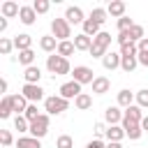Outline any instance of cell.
Segmentation results:
<instances>
[{
  "instance_id": "cell-1",
  "label": "cell",
  "mask_w": 148,
  "mask_h": 148,
  "mask_svg": "<svg viewBox=\"0 0 148 148\" xmlns=\"http://www.w3.org/2000/svg\"><path fill=\"white\" fill-rule=\"evenodd\" d=\"M46 69H49L53 76H62V74H69V72H72L69 60L62 58V56H58V53H53V56L46 58Z\"/></svg>"
},
{
  "instance_id": "cell-2",
  "label": "cell",
  "mask_w": 148,
  "mask_h": 148,
  "mask_svg": "<svg viewBox=\"0 0 148 148\" xmlns=\"http://www.w3.org/2000/svg\"><path fill=\"white\" fill-rule=\"evenodd\" d=\"M67 109H69V99H65V97H60V95H51V97L44 99V111H46L49 116H60V113L67 111Z\"/></svg>"
},
{
  "instance_id": "cell-3",
  "label": "cell",
  "mask_w": 148,
  "mask_h": 148,
  "mask_svg": "<svg viewBox=\"0 0 148 148\" xmlns=\"http://www.w3.org/2000/svg\"><path fill=\"white\" fill-rule=\"evenodd\" d=\"M51 35L58 42H67V37H72V25L67 23V18H53L51 21Z\"/></svg>"
},
{
  "instance_id": "cell-4",
  "label": "cell",
  "mask_w": 148,
  "mask_h": 148,
  "mask_svg": "<svg viewBox=\"0 0 148 148\" xmlns=\"http://www.w3.org/2000/svg\"><path fill=\"white\" fill-rule=\"evenodd\" d=\"M49 123H51V116H49V113H42L37 120L30 123V136H35V139H44V136L49 134Z\"/></svg>"
},
{
  "instance_id": "cell-5",
  "label": "cell",
  "mask_w": 148,
  "mask_h": 148,
  "mask_svg": "<svg viewBox=\"0 0 148 148\" xmlns=\"http://www.w3.org/2000/svg\"><path fill=\"white\" fill-rule=\"evenodd\" d=\"M21 95H23V97H25L30 104H37V102L46 99V97H44V88H42L39 83H23Z\"/></svg>"
},
{
  "instance_id": "cell-6",
  "label": "cell",
  "mask_w": 148,
  "mask_h": 148,
  "mask_svg": "<svg viewBox=\"0 0 148 148\" xmlns=\"http://www.w3.org/2000/svg\"><path fill=\"white\" fill-rule=\"evenodd\" d=\"M95 72L90 69V67H86V65H76L74 69H72V81H76V83H92L95 81V76H92Z\"/></svg>"
},
{
  "instance_id": "cell-7",
  "label": "cell",
  "mask_w": 148,
  "mask_h": 148,
  "mask_svg": "<svg viewBox=\"0 0 148 148\" xmlns=\"http://www.w3.org/2000/svg\"><path fill=\"white\" fill-rule=\"evenodd\" d=\"M58 95L65 97V99H76V97L81 95V83H76V81H67V83L60 86V92H58Z\"/></svg>"
},
{
  "instance_id": "cell-8",
  "label": "cell",
  "mask_w": 148,
  "mask_h": 148,
  "mask_svg": "<svg viewBox=\"0 0 148 148\" xmlns=\"http://www.w3.org/2000/svg\"><path fill=\"white\" fill-rule=\"evenodd\" d=\"M123 118H125V111H120V106H106V111H104V120H106L109 125H120Z\"/></svg>"
},
{
  "instance_id": "cell-9",
  "label": "cell",
  "mask_w": 148,
  "mask_h": 148,
  "mask_svg": "<svg viewBox=\"0 0 148 148\" xmlns=\"http://www.w3.org/2000/svg\"><path fill=\"white\" fill-rule=\"evenodd\" d=\"M123 125V130H125V134L132 139V141H136V139H141V134H143V130H141V123H130V120H123L120 123Z\"/></svg>"
},
{
  "instance_id": "cell-10",
  "label": "cell",
  "mask_w": 148,
  "mask_h": 148,
  "mask_svg": "<svg viewBox=\"0 0 148 148\" xmlns=\"http://www.w3.org/2000/svg\"><path fill=\"white\" fill-rule=\"evenodd\" d=\"M120 60H123V56H120V53H113V51H109V53L102 58V65H104V69L113 72V69H118V67H120Z\"/></svg>"
},
{
  "instance_id": "cell-11",
  "label": "cell",
  "mask_w": 148,
  "mask_h": 148,
  "mask_svg": "<svg viewBox=\"0 0 148 148\" xmlns=\"http://www.w3.org/2000/svg\"><path fill=\"white\" fill-rule=\"evenodd\" d=\"M35 18H37V12L32 9V5H23V7H21V14H18V21H21L23 25H32Z\"/></svg>"
},
{
  "instance_id": "cell-12",
  "label": "cell",
  "mask_w": 148,
  "mask_h": 148,
  "mask_svg": "<svg viewBox=\"0 0 148 148\" xmlns=\"http://www.w3.org/2000/svg\"><path fill=\"white\" fill-rule=\"evenodd\" d=\"M0 12H2V16H5V18H14V16H18V14H21V7H18L14 0H5V2H2V7H0Z\"/></svg>"
},
{
  "instance_id": "cell-13",
  "label": "cell",
  "mask_w": 148,
  "mask_h": 148,
  "mask_svg": "<svg viewBox=\"0 0 148 148\" xmlns=\"http://www.w3.org/2000/svg\"><path fill=\"white\" fill-rule=\"evenodd\" d=\"M65 18H67V23L72 25V23H81L83 25V12H81V7H67L65 9Z\"/></svg>"
},
{
  "instance_id": "cell-14",
  "label": "cell",
  "mask_w": 148,
  "mask_h": 148,
  "mask_svg": "<svg viewBox=\"0 0 148 148\" xmlns=\"http://www.w3.org/2000/svg\"><path fill=\"white\" fill-rule=\"evenodd\" d=\"M109 88H111V81L106 76H95V81H92V92L95 95H106Z\"/></svg>"
},
{
  "instance_id": "cell-15",
  "label": "cell",
  "mask_w": 148,
  "mask_h": 148,
  "mask_svg": "<svg viewBox=\"0 0 148 148\" xmlns=\"http://www.w3.org/2000/svg\"><path fill=\"white\" fill-rule=\"evenodd\" d=\"M14 49H16V51H28V49H32V37L25 35V32L16 35V37H14Z\"/></svg>"
},
{
  "instance_id": "cell-16",
  "label": "cell",
  "mask_w": 148,
  "mask_h": 148,
  "mask_svg": "<svg viewBox=\"0 0 148 148\" xmlns=\"http://www.w3.org/2000/svg\"><path fill=\"white\" fill-rule=\"evenodd\" d=\"M58 39L53 37V35H44L42 39H39V49L42 51H46V53H53V51H58Z\"/></svg>"
},
{
  "instance_id": "cell-17",
  "label": "cell",
  "mask_w": 148,
  "mask_h": 148,
  "mask_svg": "<svg viewBox=\"0 0 148 148\" xmlns=\"http://www.w3.org/2000/svg\"><path fill=\"white\" fill-rule=\"evenodd\" d=\"M9 97H12V106H14V111H16V116H23L30 102H28V99H25V97H23L21 92H18V95H9Z\"/></svg>"
},
{
  "instance_id": "cell-18",
  "label": "cell",
  "mask_w": 148,
  "mask_h": 148,
  "mask_svg": "<svg viewBox=\"0 0 148 148\" xmlns=\"http://www.w3.org/2000/svg\"><path fill=\"white\" fill-rule=\"evenodd\" d=\"M109 141H123L127 134H125V130H123V125H109V130H106V134H104Z\"/></svg>"
},
{
  "instance_id": "cell-19",
  "label": "cell",
  "mask_w": 148,
  "mask_h": 148,
  "mask_svg": "<svg viewBox=\"0 0 148 148\" xmlns=\"http://www.w3.org/2000/svg\"><path fill=\"white\" fill-rule=\"evenodd\" d=\"M123 120H130V123H141V120H143V111H141V106L132 104L130 109H125V118H123Z\"/></svg>"
},
{
  "instance_id": "cell-20",
  "label": "cell",
  "mask_w": 148,
  "mask_h": 148,
  "mask_svg": "<svg viewBox=\"0 0 148 148\" xmlns=\"http://www.w3.org/2000/svg\"><path fill=\"white\" fill-rule=\"evenodd\" d=\"M106 12H109V16L123 18V16H125V2H123V0H113V2H109Z\"/></svg>"
},
{
  "instance_id": "cell-21",
  "label": "cell",
  "mask_w": 148,
  "mask_h": 148,
  "mask_svg": "<svg viewBox=\"0 0 148 148\" xmlns=\"http://www.w3.org/2000/svg\"><path fill=\"white\" fill-rule=\"evenodd\" d=\"M74 46H76V51H90L92 49V37H88V35H76L74 37Z\"/></svg>"
},
{
  "instance_id": "cell-22",
  "label": "cell",
  "mask_w": 148,
  "mask_h": 148,
  "mask_svg": "<svg viewBox=\"0 0 148 148\" xmlns=\"http://www.w3.org/2000/svg\"><path fill=\"white\" fill-rule=\"evenodd\" d=\"M23 79H25V83H39V79H42V69H39L37 65H32V67H25V72H23Z\"/></svg>"
},
{
  "instance_id": "cell-23",
  "label": "cell",
  "mask_w": 148,
  "mask_h": 148,
  "mask_svg": "<svg viewBox=\"0 0 148 148\" xmlns=\"http://www.w3.org/2000/svg\"><path fill=\"white\" fill-rule=\"evenodd\" d=\"M81 28H83V35H88V37H92V39H95V37L102 32V30H99V23H95L92 18H86Z\"/></svg>"
},
{
  "instance_id": "cell-24",
  "label": "cell",
  "mask_w": 148,
  "mask_h": 148,
  "mask_svg": "<svg viewBox=\"0 0 148 148\" xmlns=\"http://www.w3.org/2000/svg\"><path fill=\"white\" fill-rule=\"evenodd\" d=\"M136 65H139L136 56H123V60H120V69H123L125 74H132V72L136 69Z\"/></svg>"
},
{
  "instance_id": "cell-25",
  "label": "cell",
  "mask_w": 148,
  "mask_h": 148,
  "mask_svg": "<svg viewBox=\"0 0 148 148\" xmlns=\"http://www.w3.org/2000/svg\"><path fill=\"white\" fill-rule=\"evenodd\" d=\"M134 97H136V95H134V92H130L127 88H125V90H120V92H118V106H120V109H130V106H132V102H134Z\"/></svg>"
},
{
  "instance_id": "cell-26",
  "label": "cell",
  "mask_w": 148,
  "mask_h": 148,
  "mask_svg": "<svg viewBox=\"0 0 148 148\" xmlns=\"http://www.w3.org/2000/svg\"><path fill=\"white\" fill-rule=\"evenodd\" d=\"M16 148H42V141L35 136H18Z\"/></svg>"
},
{
  "instance_id": "cell-27",
  "label": "cell",
  "mask_w": 148,
  "mask_h": 148,
  "mask_svg": "<svg viewBox=\"0 0 148 148\" xmlns=\"http://www.w3.org/2000/svg\"><path fill=\"white\" fill-rule=\"evenodd\" d=\"M23 67H32L35 65V51L32 49H28V51H18V58H16Z\"/></svg>"
},
{
  "instance_id": "cell-28",
  "label": "cell",
  "mask_w": 148,
  "mask_h": 148,
  "mask_svg": "<svg viewBox=\"0 0 148 148\" xmlns=\"http://www.w3.org/2000/svg\"><path fill=\"white\" fill-rule=\"evenodd\" d=\"M74 106H76L79 111H86V109H90V106H92V97H90L88 92H81V95L74 99Z\"/></svg>"
},
{
  "instance_id": "cell-29",
  "label": "cell",
  "mask_w": 148,
  "mask_h": 148,
  "mask_svg": "<svg viewBox=\"0 0 148 148\" xmlns=\"http://www.w3.org/2000/svg\"><path fill=\"white\" fill-rule=\"evenodd\" d=\"M12 111H14V106H12V97H9V95H5V97H2V102H0V118H2V120H7V118L12 116Z\"/></svg>"
},
{
  "instance_id": "cell-30",
  "label": "cell",
  "mask_w": 148,
  "mask_h": 148,
  "mask_svg": "<svg viewBox=\"0 0 148 148\" xmlns=\"http://www.w3.org/2000/svg\"><path fill=\"white\" fill-rule=\"evenodd\" d=\"M74 51H76L74 42H69V39H67V42H60V44H58V51H56V53H58V56H62V58H67V56H72Z\"/></svg>"
},
{
  "instance_id": "cell-31",
  "label": "cell",
  "mask_w": 148,
  "mask_h": 148,
  "mask_svg": "<svg viewBox=\"0 0 148 148\" xmlns=\"http://www.w3.org/2000/svg\"><path fill=\"white\" fill-rule=\"evenodd\" d=\"M106 16H109V12H106L104 7H95V9L90 12V16H88V18H92L95 23H99V25H102V23L106 21Z\"/></svg>"
},
{
  "instance_id": "cell-32",
  "label": "cell",
  "mask_w": 148,
  "mask_h": 148,
  "mask_svg": "<svg viewBox=\"0 0 148 148\" xmlns=\"http://www.w3.org/2000/svg\"><path fill=\"white\" fill-rule=\"evenodd\" d=\"M130 39H132L134 44H139V42L143 39V25H139V23H134V25L130 28Z\"/></svg>"
},
{
  "instance_id": "cell-33",
  "label": "cell",
  "mask_w": 148,
  "mask_h": 148,
  "mask_svg": "<svg viewBox=\"0 0 148 148\" xmlns=\"http://www.w3.org/2000/svg\"><path fill=\"white\" fill-rule=\"evenodd\" d=\"M92 44H97V46H102V49H109V46H111V35L102 30V32L92 39Z\"/></svg>"
},
{
  "instance_id": "cell-34",
  "label": "cell",
  "mask_w": 148,
  "mask_h": 148,
  "mask_svg": "<svg viewBox=\"0 0 148 148\" xmlns=\"http://www.w3.org/2000/svg\"><path fill=\"white\" fill-rule=\"evenodd\" d=\"M118 53H120V56H139V46H136L134 42H130V44H123Z\"/></svg>"
},
{
  "instance_id": "cell-35",
  "label": "cell",
  "mask_w": 148,
  "mask_h": 148,
  "mask_svg": "<svg viewBox=\"0 0 148 148\" xmlns=\"http://www.w3.org/2000/svg\"><path fill=\"white\" fill-rule=\"evenodd\" d=\"M14 130H18V132H30V123L25 120V116H16V118H14Z\"/></svg>"
},
{
  "instance_id": "cell-36",
  "label": "cell",
  "mask_w": 148,
  "mask_h": 148,
  "mask_svg": "<svg viewBox=\"0 0 148 148\" xmlns=\"http://www.w3.org/2000/svg\"><path fill=\"white\" fill-rule=\"evenodd\" d=\"M56 148H74V139L69 134H60L56 141Z\"/></svg>"
},
{
  "instance_id": "cell-37",
  "label": "cell",
  "mask_w": 148,
  "mask_h": 148,
  "mask_svg": "<svg viewBox=\"0 0 148 148\" xmlns=\"http://www.w3.org/2000/svg\"><path fill=\"white\" fill-rule=\"evenodd\" d=\"M32 9H35L37 14H46V12L51 9V2H49V0H35V2H32Z\"/></svg>"
},
{
  "instance_id": "cell-38",
  "label": "cell",
  "mask_w": 148,
  "mask_h": 148,
  "mask_svg": "<svg viewBox=\"0 0 148 148\" xmlns=\"http://www.w3.org/2000/svg\"><path fill=\"white\" fill-rule=\"evenodd\" d=\"M14 49V39H7V37H0V53L2 56H9Z\"/></svg>"
},
{
  "instance_id": "cell-39",
  "label": "cell",
  "mask_w": 148,
  "mask_h": 148,
  "mask_svg": "<svg viewBox=\"0 0 148 148\" xmlns=\"http://www.w3.org/2000/svg\"><path fill=\"white\" fill-rule=\"evenodd\" d=\"M23 116H25V120H28V123H32V120H37L42 113L37 111V104H28V109H25V113H23Z\"/></svg>"
},
{
  "instance_id": "cell-40",
  "label": "cell",
  "mask_w": 148,
  "mask_h": 148,
  "mask_svg": "<svg viewBox=\"0 0 148 148\" xmlns=\"http://www.w3.org/2000/svg\"><path fill=\"white\" fill-rule=\"evenodd\" d=\"M136 106H141V109L148 106V88H143V90L136 92Z\"/></svg>"
},
{
  "instance_id": "cell-41",
  "label": "cell",
  "mask_w": 148,
  "mask_h": 148,
  "mask_svg": "<svg viewBox=\"0 0 148 148\" xmlns=\"http://www.w3.org/2000/svg\"><path fill=\"white\" fill-rule=\"evenodd\" d=\"M0 143H2L5 148L14 143V136H12V132H9V130H0Z\"/></svg>"
},
{
  "instance_id": "cell-42",
  "label": "cell",
  "mask_w": 148,
  "mask_h": 148,
  "mask_svg": "<svg viewBox=\"0 0 148 148\" xmlns=\"http://www.w3.org/2000/svg\"><path fill=\"white\" fill-rule=\"evenodd\" d=\"M134 25V21L130 18V16H123V18H118V32H123V30H130Z\"/></svg>"
},
{
  "instance_id": "cell-43",
  "label": "cell",
  "mask_w": 148,
  "mask_h": 148,
  "mask_svg": "<svg viewBox=\"0 0 148 148\" xmlns=\"http://www.w3.org/2000/svg\"><path fill=\"white\" fill-rule=\"evenodd\" d=\"M86 148H106V143H104L102 139H92V141H88Z\"/></svg>"
},
{
  "instance_id": "cell-44",
  "label": "cell",
  "mask_w": 148,
  "mask_h": 148,
  "mask_svg": "<svg viewBox=\"0 0 148 148\" xmlns=\"http://www.w3.org/2000/svg\"><path fill=\"white\" fill-rule=\"evenodd\" d=\"M106 130H109V127H106L104 123H97V125H95V134H97V136H104Z\"/></svg>"
},
{
  "instance_id": "cell-45",
  "label": "cell",
  "mask_w": 148,
  "mask_h": 148,
  "mask_svg": "<svg viewBox=\"0 0 148 148\" xmlns=\"http://www.w3.org/2000/svg\"><path fill=\"white\" fill-rule=\"evenodd\" d=\"M136 46H139V53H148V37H143Z\"/></svg>"
},
{
  "instance_id": "cell-46",
  "label": "cell",
  "mask_w": 148,
  "mask_h": 148,
  "mask_svg": "<svg viewBox=\"0 0 148 148\" xmlns=\"http://www.w3.org/2000/svg\"><path fill=\"white\" fill-rule=\"evenodd\" d=\"M136 60H139V65L148 67V53H139V56H136Z\"/></svg>"
},
{
  "instance_id": "cell-47",
  "label": "cell",
  "mask_w": 148,
  "mask_h": 148,
  "mask_svg": "<svg viewBox=\"0 0 148 148\" xmlns=\"http://www.w3.org/2000/svg\"><path fill=\"white\" fill-rule=\"evenodd\" d=\"M5 30H7V18L2 16V18H0V32H5Z\"/></svg>"
},
{
  "instance_id": "cell-48",
  "label": "cell",
  "mask_w": 148,
  "mask_h": 148,
  "mask_svg": "<svg viewBox=\"0 0 148 148\" xmlns=\"http://www.w3.org/2000/svg\"><path fill=\"white\" fill-rule=\"evenodd\" d=\"M141 130L148 132V116H143V120H141Z\"/></svg>"
},
{
  "instance_id": "cell-49",
  "label": "cell",
  "mask_w": 148,
  "mask_h": 148,
  "mask_svg": "<svg viewBox=\"0 0 148 148\" xmlns=\"http://www.w3.org/2000/svg\"><path fill=\"white\" fill-rule=\"evenodd\" d=\"M7 86H9V83H7V81H5V79H2V81H0V90H2V92H5V95H7Z\"/></svg>"
},
{
  "instance_id": "cell-50",
  "label": "cell",
  "mask_w": 148,
  "mask_h": 148,
  "mask_svg": "<svg viewBox=\"0 0 148 148\" xmlns=\"http://www.w3.org/2000/svg\"><path fill=\"white\" fill-rule=\"evenodd\" d=\"M106 148H123V146H120L118 141H109V143H106Z\"/></svg>"
}]
</instances>
